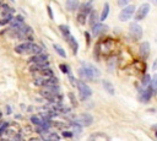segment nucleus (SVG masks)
<instances>
[{"label": "nucleus", "mask_w": 157, "mask_h": 141, "mask_svg": "<svg viewBox=\"0 0 157 141\" xmlns=\"http://www.w3.org/2000/svg\"><path fill=\"white\" fill-rule=\"evenodd\" d=\"M78 73H80L81 77L84 79H97L98 76H100V70H98L97 67H95L93 65H88V64H82V66L78 69Z\"/></svg>", "instance_id": "nucleus-1"}, {"label": "nucleus", "mask_w": 157, "mask_h": 141, "mask_svg": "<svg viewBox=\"0 0 157 141\" xmlns=\"http://www.w3.org/2000/svg\"><path fill=\"white\" fill-rule=\"evenodd\" d=\"M92 4H93V0H88V2L86 4H84L80 14L77 15V22L80 24V25H84L86 22V17L87 15L92 11Z\"/></svg>", "instance_id": "nucleus-2"}, {"label": "nucleus", "mask_w": 157, "mask_h": 141, "mask_svg": "<svg viewBox=\"0 0 157 141\" xmlns=\"http://www.w3.org/2000/svg\"><path fill=\"white\" fill-rule=\"evenodd\" d=\"M16 33H17V34H16L17 38L27 41V39H31L33 31H32V28H31L30 26H27V25H25V24H24L21 27L16 30Z\"/></svg>", "instance_id": "nucleus-3"}, {"label": "nucleus", "mask_w": 157, "mask_h": 141, "mask_svg": "<svg viewBox=\"0 0 157 141\" xmlns=\"http://www.w3.org/2000/svg\"><path fill=\"white\" fill-rule=\"evenodd\" d=\"M76 86L78 89V92H80V95H81V99H86V98L91 97L92 90H91V87L87 83H85L84 81H77Z\"/></svg>", "instance_id": "nucleus-4"}, {"label": "nucleus", "mask_w": 157, "mask_h": 141, "mask_svg": "<svg viewBox=\"0 0 157 141\" xmlns=\"http://www.w3.org/2000/svg\"><path fill=\"white\" fill-rule=\"evenodd\" d=\"M134 12H135V5H134V4L125 6V8L122 10V12L119 14V20H120V21H128L130 17L133 16Z\"/></svg>", "instance_id": "nucleus-5"}, {"label": "nucleus", "mask_w": 157, "mask_h": 141, "mask_svg": "<svg viewBox=\"0 0 157 141\" xmlns=\"http://www.w3.org/2000/svg\"><path fill=\"white\" fill-rule=\"evenodd\" d=\"M74 121L77 123V124L81 125V127H90L93 123V118L90 114H81V115H78L77 118H75Z\"/></svg>", "instance_id": "nucleus-6"}, {"label": "nucleus", "mask_w": 157, "mask_h": 141, "mask_svg": "<svg viewBox=\"0 0 157 141\" xmlns=\"http://www.w3.org/2000/svg\"><path fill=\"white\" fill-rule=\"evenodd\" d=\"M129 31L131 33V36L135 38V39H140L143 37V28L139 24L136 22H131L129 25Z\"/></svg>", "instance_id": "nucleus-7"}, {"label": "nucleus", "mask_w": 157, "mask_h": 141, "mask_svg": "<svg viewBox=\"0 0 157 141\" xmlns=\"http://www.w3.org/2000/svg\"><path fill=\"white\" fill-rule=\"evenodd\" d=\"M149 11H150V4H143L139 8V10H137V12L135 14V20L136 21L144 20L145 17H146V15L149 14Z\"/></svg>", "instance_id": "nucleus-8"}, {"label": "nucleus", "mask_w": 157, "mask_h": 141, "mask_svg": "<svg viewBox=\"0 0 157 141\" xmlns=\"http://www.w3.org/2000/svg\"><path fill=\"white\" fill-rule=\"evenodd\" d=\"M48 60V55L44 53H39V54H34L32 58H30L28 63L30 64H36V63H43Z\"/></svg>", "instance_id": "nucleus-9"}, {"label": "nucleus", "mask_w": 157, "mask_h": 141, "mask_svg": "<svg viewBox=\"0 0 157 141\" xmlns=\"http://www.w3.org/2000/svg\"><path fill=\"white\" fill-rule=\"evenodd\" d=\"M31 43L32 42H30V41H25V43H21L20 45L15 47V52L18 53V54H26V52H27V49H28Z\"/></svg>", "instance_id": "nucleus-10"}, {"label": "nucleus", "mask_w": 157, "mask_h": 141, "mask_svg": "<svg viewBox=\"0 0 157 141\" xmlns=\"http://www.w3.org/2000/svg\"><path fill=\"white\" fill-rule=\"evenodd\" d=\"M78 6H80L78 0H66V3H65V8L68 11H75L78 9Z\"/></svg>", "instance_id": "nucleus-11"}, {"label": "nucleus", "mask_w": 157, "mask_h": 141, "mask_svg": "<svg viewBox=\"0 0 157 141\" xmlns=\"http://www.w3.org/2000/svg\"><path fill=\"white\" fill-rule=\"evenodd\" d=\"M108 30V27L106 26V25H103V24H96L95 26H92V31H93V36H98L100 33H102L103 31H107Z\"/></svg>", "instance_id": "nucleus-12"}, {"label": "nucleus", "mask_w": 157, "mask_h": 141, "mask_svg": "<svg viewBox=\"0 0 157 141\" xmlns=\"http://www.w3.org/2000/svg\"><path fill=\"white\" fill-rule=\"evenodd\" d=\"M24 25V19L21 16H17V17H15V19H11L10 20V26L12 27V28H15V30H17V28H20Z\"/></svg>", "instance_id": "nucleus-13"}, {"label": "nucleus", "mask_w": 157, "mask_h": 141, "mask_svg": "<svg viewBox=\"0 0 157 141\" xmlns=\"http://www.w3.org/2000/svg\"><path fill=\"white\" fill-rule=\"evenodd\" d=\"M39 53H42V48L39 45H37V44H34V43H31L28 49H27V52H26V54L34 55V54H39Z\"/></svg>", "instance_id": "nucleus-14"}, {"label": "nucleus", "mask_w": 157, "mask_h": 141, "mask_svg": "<svg viewBox=\"0 0 157 141\" xmlns=\"http://www.w3.org/2000/svg\"><path fill=\"white\" fill-rule=\"evenodd\" d=\"M140 54L144 58H147L150 54V43L149 42H143L140 45Z\"/></svg>", "instance_id": "nucleus-15"}, {"label": "nucleus", "mask_w": 157, "mask_h": 141, "mask_svg": "<svg viewBox=\"0 0 157 141\" xmlns=\"http://www.w3.org/2000/svg\"><path fill=\"white\" fill-rule=\"evenodd\" d=\"M31 121L33 123L34 125H37V127H42L46 120L43 118H41V117H38V115H32L31 117Z\"/></svg>", "instance_id": "nucleus-16"}, {"label": "nucleus", "mask_w": 157, "mask_h": 141, "mask_svg": "<svg viewBox=\"0 0 157 141\" xmlns=\"http://www.w3.org/2000/svg\"><path fill=\"white\" fill-rule=\"evenodd\" d=\"M102 85H103V87H104V90H106L109 95H114V87H113V85H112L109 81L103 80V81H102Z\"/></svg>", "instance_id": "nucleus-17"}, {"label": "nucleus", "mask_w": 157, "mask_h": 141, "mask_svg": "<svg viewBox=\"0 0 157 141\" xmlns=\"http://www.w3.org/2000/svg\"><path fill=\"white\" fill-rule=\"evenodd\" d=\"M68 42H69V44H70V47H71V49L74 50V54H76V52H77V48H78V45H77V42H76V39L74 38V37H71V36H69L68 38H65Z\"/></svg>", "instance_id": "nucleus-18"}, {"label": "nucleus", "mask_w": 157, "mask_h": 141, "mask_svg": "<svg viewBox=\"0 0 157 141\" xmlns=\"http://www.w3.org/2000/svg\"><path fill=\"white\" fill-rule=\"evenodd\" d=\"M151 96H152V90H151V89H147V90H145V91L143 92V96H141V99H143V102H144V103H147V102L150 101Z\"/></svg>", "instance_id": "nucleus-19"}, {"label": "nucleus", "mask_w": 157, "mask_h": 141, "mask_svg": "<svg viewBox=\"0 0 157 141\" xmlns=\"http://www.w3.org/2000/svg\"><path fill=\"white\" fill-rule=\"evenodd\" d=\"M150 89L152 90V93H157V74L153 75L150 81Z\"/></svg>", "instance_id": "nucleus-20"}, {"label": "nucleus", "mask_w": 157, "mask_h": 141, "mask_svg": "<svg viewBox=\"0 0 157 141\" xmlns=\"http://www.w3.org/2000/svg\"><path fill=\"white\" fill-rule=\"evenodd\" d=\"M108 14H109V4H104L103 10H102V14H101V17H100L101 21H104V20L107 19Z\"/></svg>", "instance_id": "nucleus-21"}, {"label": "nucleus", "mask_w": 157, "mask_h": 141, "mask_svg": "<svg viewBox=\"0 0 157 141\" xmlns=\"http://www.w3.org/2000/svg\"><path fill=\"white\" fill-rule=\"evenodd\" d=\"M59 30H60V32H62V34H63L64 38H68V37L70 36V30H69L68 26L62 25V26H59Z\"/></svg>", "instance_id": "nucleus-22"}, {"label": "nucleus", "mask_w": 157, "mask_h": 141, "mask_svg": "<svg viewBox=\"0 0 157 141\" xmlns=\"http://www.w3.org/2000/svg\"><path fill=\"white\" fill-rule=\"evenodd\" d=\"M53 48H54V50L58 53V54L59 55H60V57H63V58H66V53H65V50L60 47V45H58V44H54L53 45Z\"/></svg>", "instance_id": "nucleus-23"}, {"label": "nucleus", "mask_w": 157, "mask_h": 141, "mask_svg": "<svg viewBox=\"0 0 157 141\" xmlns=\"http://www.w3.org/2000/svg\"><path fill=\"white\" fill-rule=\"evenodd\" d=\"M90 14H91V17H90V24H91V27H92V26H95V25L97 24V15H96L95 10H92Z\"/></svg>", "instance_id": "nucleus-24"}, {"label": "nucleus", "mask_w": 157, "mask_h": 141, "mask_svg": "<svg viewBox=\"0 0 157 141\" xmlns=\"http://www.w3.org/2000/svg\"><path fill=\"white\" fill-rule=\"evenodd\" d=\"M150 81H151L150 75H145L144 79H143V86H147V85H150Z\"/></svg>", "instance_id": "nucleus-25"}, {"label": "nucleus", "mask_w": 157, "mask_h": 141, "mask_svg": "<svg viewBox=\"0 0 157 141\" xmlns=\"http://www.w3.org/2000/svg\"><path fill=\"white\" fill-rule=\"evenodd\" d=\"M43 139H48V140H59V136L56 134H49L48 136H43Z\"/></svg>", "instance_id": "nucleus-26"}, {"label": "nucleus", "mask_w": 157, "mask_h": 141, "mask_svg": "<svg viewBox=\"0 0 157 141\" xmlns=\"http://www.w3.org/2000/svg\"><path fill=\"white\" fill-rule=\"evenodd\" d=\"M69 98H70V101H71V103L74 104V107H76V105H77V102H76V98H75V96L70 92L69 93Z\"/></svg>", "instance_id": "nucleus-27"}, {"label": "nucleus", "mask_w": 157, "mask_h": 141, "mask_svg": "<svg viewBox=\"0 0 157 141\" xmlns=\"http://www.w3.org/2000/svg\"><path fill=\"white\" fill-rule=\"evenodd\" d=\"M59 67H60V70H62L63 73H65V74H68V73H69V69H68V66H66V65L62 64V65H59Z\"/></svg>", "instance_id": "nucleus-28"}, {"label": "nucleus", "mask_w": 157, "mask_h": 141, "mask_svg": "<svg viewBox=\"0 0 157 141\" xmlns=\"http://www.w3.org/2000/svg\"><path fill=\"white\" fill-rule=\"evenodd\" d=\"M129 2H130V0H118V5H119V6H124V5L129 4Z\"/></svg>", "instance_id": "nucleus-29"}, {"label": "nucleus", "mask_w": 157, "mask_h": 141, "mask_svg": "<svg viewBox=\"0 0 157 141\" xmlns=\"http://www.w3.org/2000/svg\"><path fill=\"white\" fill-rule=\"evenodd\" d=\"M10 20H11V16L9 15V16L6 17V19H4V20H2V21H0V25H5V24L10 22Z\"/></svg>", "instance_id": "nucleus-30"}, {"label": "nucleus", "mask_w": 157, "mask_h": 141, "mask_svg": "<svg viewBox=\"0 0 157 141\" xmlns=\"http://www.w3.org/2000/svg\"><path fill=\"white\" fill-rule=\"evenodd\" d=\"M63 136H64V137H71V136H72V133H68V131H63Z\"/></svg>", "instance_id": "nucleus-31"}, {"label": "nucleus", "mask_w": 157, "mask_h": 141, "mask_svg": "<svg viewBox=\"0 0 157 141\" xmlns=\"http://www.w3.org/2000/svg\"><path fill=\"white\" fill-rule=\"evenodd\" d=\"M69 80L71 81V83H72V85H75V86H76V83H77V80H76L75 77H72V76H70V77H69Z\"/></svg>", "instance_id": "nucleus-32"}, {"label": "nucleus", "mask_w": 157, "mask_h": 141, "mask_svg": "<svg viewBox=\"0 0 157 141\" xmlns=\"http://www.w3.org/2000/svg\"><path fill=\"white\" fill-rule=\"evenodd\" d=\"M47 10H48L49 17H50V19H53V12H52V9H50V6H47Z\"/></svg>", "instance_id": "nucleus-33"}, {"label": "nucleus", "mask_w": 157, "mask_h": 141, "mask_svg": "<svg viewBox=\"0 0 157 141\" xmlns=\"http://www.w3.org/2000/svg\"><path fill=\"white\" fill-rule=\"evenodd\" d=\"M157 69V59L155 60V64H153V66H152V70H156Z\"/></svg>", "instance_id": "nucleus-34"}, {"label": "nucleus", "mask_w": 157, "mask_h": 141, "mask_svg": "<svg viewBox=\"0 0 157 141\" xmlns=\"http://www.w3.org/2000/svg\"><path fill=\"white\" fill-rule=\"evenodd\" d=\"M85 34H86V39H87V43H90V36H88V32H86Z\"/></svg>", "instance_id": "nucleus-35"}, {"label": "nucleus", "mask_w": 157, "mask_h": 141, "mask_svg": "<svg viewBox=\"0 0 157 141\" xmlns=\"http://www.w3.org/2000/svg\"><path fill=\"white\" fill-rule=\"evenodd\" d=\"M152 129H153V130H156V131H157V124H155V125H152Z\"/></svg>", "instance_id": "nucleus-36"}, {"label": "nucleus", "mask_w": 157, "mask_h": 141, "mask_svg": "<svg viewBox=\"0 0 157 141\" xmlns=\"http://www.w3.org/2000/svg\"><path fill=\"white\" fill-rule=\"evenodd\" d=\"M2 125H3V124H2V123H0V127H2Z\"/></svg>", "instance_id": "nucleus-37"}, {"label": "nucleus", "mask_w": 157, "mask_h": 141, "mask_svg": "<svg viewBox=\"0 0 157 141\" xmlns=\"http://www.w3.org/2000/svg\"><path fill=\"white\" fill-rule=\"evenodd\" d=\"M156 137H157V131H156Z\"/></svg>", "instance_id": "nucleus-38"}, {"label": "nucleus", "mask_w": 157, "mask_h": 141, "mask_svg": "<svg viewBox=\"0 0 157 141\" xmlns=\"http://www.w3.org/2000/svg\"><path fill=\"white\" fill-rule=\"evenodd\" d=\"M0 118H2V113H0Z\"/></svg>", "instance_id": "nucleus-39"}, {"label": "nucleus", "mask_w": 157, "mask_h": 141, "mask_svg": "<svg viewBox=\"0 0 157 141\" xmlns=\"http://www.w3.org/2000/svg\"><path fill=\"white\" fill-rule=\"evenodd\" d=\"M156 2H157V0H156Z\"/></svg>", "instance_id": "nucleus-40"}]
</instances>
